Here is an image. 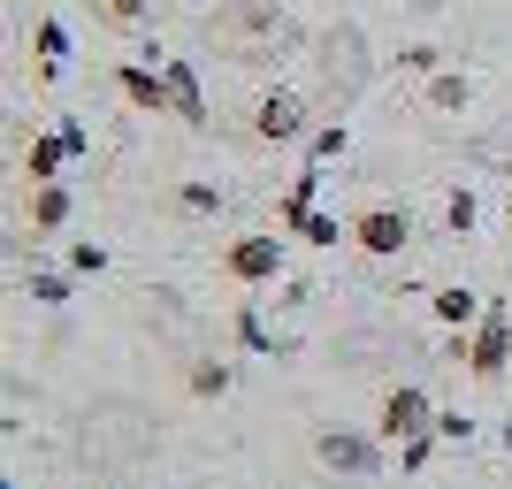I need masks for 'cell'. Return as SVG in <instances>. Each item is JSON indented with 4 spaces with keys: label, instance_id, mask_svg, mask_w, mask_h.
Instances as JSON below:
<instances>
[{
    "label": "cell",
    "instance_id": "obj_13",
    "mask_svg": "<svg viewBox=\"0 0 512 489\" xmlns=\"http://www.w3.org/2000/svg\"><path fill=\"white\" fill-rule=\"evenodd\" d=\"M184 383H192V398H230L237 375H230L222 360H192V375H184Z\"/></svg>",
    "mask_w": 512,
    "mask_h": 489
},
{
    "label": "cell",
    "instance_id": "obj_16",
    "mask_svg": "<svg viewBox=\"0 0 512 489\" xmlns=\"http://www.w3.org/2000/svg\"><path fill=\"white\" fill-rule=\"evenodd\" d=\"M344 146H352V130L329 123V130H314V138H306V161H314V169H321V161H344Z\"/></svg>",
    "mask_w": 512,
    "mask_h": 489
},
{
    "label": "cell",
    "instance_id": "obj_18",
    "mask_svg": "<svg viewBox=\"0 0 512 489\" xmlns=\"http://www.w3.org/2000/svg\"><path fill=\"white\" fill-rule=\"evenodd\" d=\"M100 8V23H115V31H138L146 23V0H92Z\"/></svg>",
    "mask_w": 512,
    "mask_h": 489
},
{
    "label": "cell",
    "instance_id": "obj_9",
    "mask_svg": "<svg viewBox=\"0 0 512 489\" xmlns=\"http://www.w3.org/2000/svg\"><path fill=\"white\" fill-rule=\"evenodd\" d=\"M428 314L444 321V329H474V321L490 314V298H474L467 283H444V291H436V306H428Z\"/></svg>",
    "mask_w": 512,
    "mask_h": 489
},
{
    "label": "cell",
    "instance_id": "obj_5",
    "mask_svg": "<svg viewBox=\"0 0 512 489\" xmlns=\"http://www.w3.org/2000/svg\"><path fill=\"white\" fill-rule=\"evenodd\" d=\"M222 268H230V283H276V268H283L276 230H245V237H230V245H222Z\"/></svg>",
    "mask_w": 512,
    "mask_h": 489
},
{
    "label": "cell",
    "instance_id": "obj_8",
    "mask_svg": "<svg viewBox=\"0 0 512 489\" xmlns=\"http://www.w3.org/2000/svg\"><path fill=\"white\" fill-rule=\"evenodd\" d=\"M169 69V100L184 130H207V92H199V62H161Z\"/></svg>",
    "mask_w": 512,
    "mask_h": 489
},
{
    "label": "cell",
    "instance_id": "obj_12",
    "mask_svg": "<svg viewBox=\"0 0 512 489\" xmlns=\"http://www.w3.org/2000/svg\"><path fill=\"white\" fill-rule=\"evenodd\" d=\"M69 222V184H31V230H62Z\"/></svg>",
    "mask_w": 512,
    "mask_h": 489
},
{
    "label": "cell",
    "instance_id": "obj_22",
    "mask_svg": "<svg viewBox=\"0 0 512 489\" xmlns=\"http://www.w3.org/2000/svg\"><path fill=\"white\" fill-rule=\"evenodd\" d=\"M176 199H184V207H192V214H214V184H184V192H176Z\"/></svg>",
    "mask_w": 512,
    "mask_h": 489
},
{
    "label": "cell",
    "instance_id": "obj_19",
    "mask_svg": "<svg viewBox=\"0 0 512 489\" xmlns=\"http://www.w3.org/2000/svg\"><path fill=\"white\" fill-rule=\"evenodd\" d=\"M428 451H436V428H428V436H406V451H398V467H406V474H421V467H428Z\"/></svg>",
    "mask_w": 512,
    "mask_h": 489
},
{
    "label": "cell",
    "instance_id": "obj_17",
    "mask_svg": "<svg viewBox=\"0 0 512 489\" xmlns=\"http://www.w3.org/2000/svg\"><path fill=\"white\" fill-rule=\"evenodd\" d=\"M428 107H467V77H451V69H428Z\"/></svg>",
    "mask_w": 512,
    "mask_h": 489
},
{
    "label": "cell",
    "instance_id": "obj_1",
    "mask_svg": "<svg viewBox=\"0 0 512 489\" xmlns=\"http://www.w3.org/2000/svg\"><path fill=\"white\" fill-rule=\"evenodd\" d=\"M505 367H512V314L490 298V314L467 329V375L474 383H505Z\"/></svg>",
    "mask_w": 512,
    "mask_h": 489
},
{
    "label": "cell",
    "instance_id": "obj_4",
    "mask_svg": "<svg viewBox=\"0 0 512 489\" xmlns=\"http://www.w3.org/2000/svg\"><path fill=\"white\" fill-rule=\"evenodd\" d=\"M314 459L329 474H360V482H367V474L383 467V444L360 436V428H321V436H314Z\"/></svg>",
    "mask_w": 512,
    "mask_h": 489
},
{
    "label": "cell",
    "instance_id": "obj_7",
    "mask_svg": "<svg viewBox=\"0 0 512 489\" xmlns=\"http://www.w3.org/2000/svg\"><path fill=\"white\" fill-rule=\"evenodd\" d=\"M115 92H123L138 115H176V100H169V69H146V62H123L115 69Z\"/></svg>",
    "mask_w": 512,
    "mask_h": 489
},
{
    "label": "cell",
    "instance_id": "obj_2",
    "mask_svg": "<svg viewBox=\"0 0 512 489\" xmlns=\"http://www.w3.org/2000/svg\"><path fill=\"white\" fill-rule=\"evenodd\" d=\"M406 245H413L406 207H360V214H352V253H367V260H398Z\"/></svg>",
    "mask_w": 512,
    "mask_h": 489
},
{
    "label": "cell",
    "instance_id": "obj_20",
    "mask_svg": "<svg viewBox=\"0 0 512 489\" xmlns=\"http://www.w3.org/2000/svg\"><path fill=\"white\" fill-rule=\"evenodd\" d=\"M23 291L39 298V306H62V298H69V283H62V276H31V283H23Z\"/></svg>",
    "mask_w": 512,
    "mask_h": 489
},
{
    "label": "cell",
    "instance_id": "obj_11",
    "mask_svg": "<svg viewBox=\"0 0 512 489\" xmlns=\"http://www.w3.org/2000/svg\"><path fill=\"white\" fill-rule=\"evenodd\" d=\"M314 192H321V169L306 161V176L291 184V192H283V207H276V230H299L306 214H314Z\"/></svg>",
    "mask_w": 512,
    "mask_h": 489
},
{
    "label": "cell",
    "instance_id": "obj_10",
    "mask_svg": "<svg viewBox=\"0 0 512 489\" xmlns=\"http://www.w3.org/2000/svg\"><path fill=\"white\" fill-rule=\"evenodd\" d=\"M62 161H77V153L62 146V130H46V138H31V146H23V176H31V184H54V176H62Z\"/></svg>",
    "mask_w": 512,
    "mask_h": 489
},
{
    "label": "cell",
    "instance_id": "obj_23",
    "mask_svg": "<svg viewBox=\"0 0 512 489\" xmlns=\"http://www.w3.org/2000/svg\"><path fill=\"white\" fill-rule=\"evenodd\" d=\"M62 146L77 153V161H85V153H92V130H85V123H62Z\"/></svg>",
    "mask_w": 512,
    "mask_h": 489
},
{
    "label": "cell",
    "instance_id": "obj_3",
    "mask_svg": "<svg viewBox=\"0 0 512 489\" xmlns=\"http://www.w3.org/2000/svg\"><path fill=\"white\" fill-rule=\"evenodd\" d=\"M428 428H436V405H428L421 383H398L375 405V436H383V444H406V436H428Z\"/></svg>",
    "mask_w": 512,
    "mask_h": 489
},
{
    "label": "cell",
    "instance_id": "obj_15",
    "mask_svg": "<svg viewBox=\"0 0 512 489\" xmlns=\"http://www.w3.org/2000/svg\"><path fill=\"white\" fill-rule=\"evenodd\" d=\"M69 62V31H62V23H54V16H39V69H46V77H54V69H62Z\"/></svg>",
    "mask_w": 512,
    "mask_h": 489
},
{
    "label": "cell",
    "instance_id": "obj_14",
    "mask_svg": "<svg viewBox=\"0 0 512 489\" xmlns=\"http://www.w3.org/2000/svg\"><path fill=\"white\" fill-rule=\"evenodd\" d=\"M299 237H306V245H352V222H337V214H306V222H299Z\"/></svg>",
    "mask_w": 512,
    "mask_h": 489
},
{
    "label": "cell",
    "instance_id": "obj_21",
    "mask_svg": "<svg viewBox=\"0 0 512 489\" xmlns=\"http://www.w3.org/2000/svg\"><path fill=\"white\" fill-rule=\"evenodd\" d=\"M69 268H77V276H100L107 253H100V245H77V253H69Z\"/></svg>",
    "mask_w": 512,
    "mask_h": 489
},
{
    "label": "cell",
    "instance_id": "obj_6",
    "mask_svg": "<svg viewBox=\"0 0 512 489\" xmlns=\"http://www.w3.org/2000/svg\"><path fill=\"white\" fill-rule=\"evenodd\" d=\"M253 138H260V146H291V138H306V100H299V92H268V100L253 107Z\"/></svg>",
    "mask_w": 512,
    "mask_h": 489
}]
</instances>
